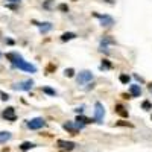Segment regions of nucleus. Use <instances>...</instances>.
I'll return each instance as SVG.
<instances>
[{"label": "nucleus", "instance_id": "4", "mask_svg": "<svg viewBox=\"0 0 152 152\" xmlns=\"http://www.w3.org/2000/svg\"><path fill=\"white\" fill-rule=\"evenodd\" d=\"M82 126L84 125H81V123H73V122H66L64 125H62V128H64L66 131H69L72 135H78V132L82 129Z\"/></svg>", "mask_w": 152, "mask_h": 152}, {"label": "nucleus", "instance_id": "6", "mask_svg": "<svg viewBox=\"0 0 152 152\" xmlns=\"http://www.w3.org/2000/svg\"><path fill=\"white\" fill-rule=\"evenodd\" d=\"M15 67L20 69V70H24V72H31V73H35L37 72V67L34 64H31V62H26L24 59H20L17 64H15Z\"/></svg>", "mask_w": 152, "mask_h": 152}, {"label": "nucleus", "instance_id": "9", "mask_svg": "<svg viewBox=\"0 0 152 152\" xmlns=\"http://www.w3.org/2000/svg\"><path fill=\"white\" fill-rule=\"evenodd\" d=\"M129 94H131L132 97H140V94H142V88H140V85L131 84V85H129Z\"/></svg>", "mask_w": 152, "mask_h": 152}, {"label": "nucleus", "instance_id": "8", "mask_svg": "<svg viewBox=\"0 0 152 152\" xmlns=\"http://www.w3.org/2000/svg\"><path fill=\"white\" fill-rule=\"evenodd\" d=\"M2 116H3V119L11 120V122H14V120L17 119V116H15V110L12 108V107H8V108L2 113Z\"/></svg>", "mask_w": 152, "mask_h": 152}, {"label": "nucleus", "instance_id": "13", "mask_svg": "<svg viewBox=\"0 0 152 152\" xmlns=\"http://www.w3.org/2000/svg\"><path fill=\"white\" fill-rule=\"evenodd\" d=\"M114 111H116L119 116H122V117H128V111H126V108L123 107V105H116V108H114Z\"/></svg>", "mask_w": 152, "mask_h": 152}, {"label": "nucleus", "instance_id": "7", "mask_svg": "<svg viewBox=\"0 0 152 152\" xmlns=\"http://www.w3.org/2000/svg\"><path fill=\"white\" fill-rule=\"evenodd\" d=\"M94 15L100 20V26L102 28H111L114 24V18L110 15H99V14H94Z\"/></svg>", "mask_w": 152, "mask_h": 152}, {"label": "nucleus", "instance_id": "10", "mask_svg": "<svg viewBox=\"0 0 152 152\" xmlns=\"http://www.w3.org/2000/svg\"><path fill=\"white\" fill-rule=\"evenodd\" d=\"M58 146L62 149H67V151H73L76 148V143L73 142H66V140H58Z\"/></svg>", "mask_w": 152, "mask_h": 152}, {"label": "nucleus", "instance_id": "17", "mask_svg": "<svg viewBox=\"0 0 152 152\" xmlns=\"http://www.w3.org/2000/svg\"><path fill=\"white\" fill-rule=\"evenodd\" d=\"M108 69H113V64L108 59H102V62H100V70H108Z\"/></svg>", "mask_w": 152, "mask_h": 152}, {"label": "nucleus", "instance_id": "31", "mask_svg": "<svg viewBox=\"0 0 152 152\" xmlns=\"http://www.w3.org/2000/svg\"><path fill=\"white\" fill-rule=\"evenodd\" d=\"M107 3H114V0H105Z\"/></svg>", "mask_w": 152, "mask_h": 152}, {"label": "nucleus", "instance_id": "20", "mask_svg": "<svg viewBox=\"0 0 152 152\" xmlns=\"http://www.w3.org/2000/svg\"><path fill=\"white\" fill-rule=\"evenodd\" d=\"M119 79H120V82H122V84H128L131 78H129L128 75H125V73H122V75L119 76Z\"/></svg>", "mask_w": 152, "mask_h": 152}, {"label": "nucleus", "instance_id": "32", "mask_svg": "<svg viewBox=\"0 0 152 152\" xmlns=\"http://www.w3.org/2000/svg\"><path fill=\"white\" fill-rule=\"evenodd\" d=\"M151 119H152V116H151Z\"/></svg>", "mask_w": 152, "mask_h": 152}, {"label": "nucleus", "instance_id": "12", "mask_svg": "<svg viewBox=\"0 0 152 152\" xmlns=\"http://www.w3.org/2000/svg\"><path fill=\"white\" fill-rule=\"evenodd\" d=\"M37 26L40 28V32H41V34H47L50 29H52V23L46 21V23H40V24H37Z\"/></svg>", "mask_w": 152, "mask_h": 152}, {"label": "nucleus", "instance_id": "30", "mask_svg": "<svg viewBox=\"0 0 152 152\" xmlns=\"http://www.w3.org/2000/svg\"><path fill=\"white\" fill-rule=\"evenodd\" d=\"M148 88H149V91L152 93V84H149V85H148Z\"/></svg>", "mask_w": 152, "mask_h": 152}, {"label": "nucleus", "instance_id": "2", "mask_svg": "<svg viewBox=\"0 0 152 152\" xmlns=\"http://www.w3.org/2000/svg\"><path fill=\"white\" fill-rule=\"evenodd\" d=\"M76 81H78V85H84L87 82H91L93 81V73L88 72V70H82V72H79Z\"/></svg>", "mask_w": 152, "mask_h": 152}, {"label": "nucleus", "instance_id": "11", "mask_svg": "<svg viewBox=\"0 0 152 152\" xmlns=\"http://www.w3.org/2000/svg\"><path fill=\"white\" fill-rule=\"evenodd\" d=\"M6 59H9L12 64L15 66L17 62H18L20 59H23V58H21V55H18L17 52H9V53H6Z\"/></svg>", "mask_w": 152, "mask_h": 152}, {"label": "nucleus", "instance_id": "33", "mask_svg": "<svg viewBox=\"0 0 152 152\" xmlns=\"http://www.w3.org/2000/svg\"><path fill=\"white\" fill-rule=\"evenodd\" d=\"M0 56H2V55H0Z\"/></svg>", "mask_w": 152, "mask_h": 152}, {"label": "nucleus", "instance_id": "21", "mask_svg": "<svg viewBox=\"0 0 152 152\" xmlns=\"http://www.w3.org/2000/svg\"><path fill=\"white\" fill-rule=\"evenodd\" d=\"M142 108L146 110V111H149V110H152V104L149 102V100H145V102L142 104Z\"/></svg>", "mask_w": 152, "mask_h": 152}, {"label": "nucleus", "instance_id": "1", "mask_svg": "<svg viewBox=\"0 0 152 152\" xmlns=\"http://www.w3.org/2000/svg\"><path fill=\"white\" fill-rule=\"evenodd\" d=\"M104 116H105V108L100 102L94 104V120L96 123H102L104 122Z\"/></svg>", "mask_w": 152, "mask_h": 152}, {"label": "nucleus", "instance_id": "15", "mask_svg": "<svg viewBox=\"0 0 152 152\" xmlns=\"http://www.w3.org/2000/svg\"><path fill=\"white\" fill-rule=\"evenodd\" d=\"M76 122H81V125H88V123H91L93 122V119H88V117H85V116H82V114H81V116H78V117H76Z\"/></svg>", "mask_w": 152, "mask_h": 152}, {"label": "nucleus", "instance_id": "16", "mask_svg": "<svg viewBox=\"0 0 152 152\" xmlns=\"http://www.w3.org/2000/svg\"><path fill=\"white\" fill-rule=\"evenodd\" d=\"M37 145L35 143H31V142H24V143H21L20 145V149L23 151V152H26V151H29V149H32V148H35Z\"/></svg>", "mask_w": 152, "mask_h": 152}, {"label": "nucleus", "instance_id": "23", "mask_svg": "<svg viewBox=\"0 0 152 152\" xmlns=\"http://www.w3.org/2000/svg\"><path fill=\"white\" fill-rule=\"evenodd\" d=\"M58 9H59V11H62V12H67V11H69V6H67L66 3H61V5L58 6Z\"/></svg>", "mask_w": 152, "mask_h": 152}, {"label": "nucleus", "instance_id": "25", "mask_svg": "<svg viewBox=\"0 0 152 152\" xmlns=\"http://www.w3.org/2000/svg\"><path fill=\"white\" fill-rule=\"evenodd\" d=\"M116 125H117V126H132V123H129V122H122V120L117 122Z\"/></svg>", "mask_w": 152, "mask_h": 152}, {"label": "nucleus", "instance_id": "18", "mask_svg": "<svg viewBox=\"0 0 152 152\" xmlns=\"http://www.w3.org/2000/svg\"><path fill=\"white\" fill-rule=\"evenodd\" d=\"M11 138V132H0V143H5Z\"/></svg>", "mask_w": 152, "mask_h": 152}, {"label": "nucleus", "instance_id": "3", "mask_svg": "<svg viewBox=\"0 0 152 152\" xmlns=\"http://www.w3.org/2000/svg\"><path fill=\"white\" fill-rule=\"evenodd\" d=\"M28 128L29 129H41V128H44L46 126V122H44V119H41V117H35V119H31V120H28Z\"/></svg>", "mask_w": 152, "mask_h": 152}, {"label": "nucleus", "instance_id": "19", "mask_svg": "<svg viewBox=\"0 0 152 152\" xmlns=\"http://www.w3.org/2000/svg\"><path fill=\"white\" fill-rule=\"evenodd\" d=\"M41 91L46 93V94H49V96H56V91L52 90L50 87H43V88H41Z\"/></svg>", "mask_w": 152, "mask_h": 152}, {"label": "nucleus", "instance_id": "28", "mask_svg": "<svg viewBox=\"0 0 152 152\" xmlns=\"http://www.w3.org/2000/svg\"><path fill=\"white\" fill-rule=\"evenodd\" d=\"M75 111H76V113H82V111H84V107H79V108H76Z\"/></svg>", "mask_w": 152, "mask_h": 152}, {"label": "nucleus", "instance_id": "26", "mask_svg": "<svg viewBox=\"0 0 152 152\" xmlns=\"http://www.w3.org/2000/svg\"><path fill=\"white\" fill-rule=\"evenodd\" d=\"M0 97H2V100H8L9 99V94H6L5 91H0Z\"/></svg>", "mask_w": 152, "mask_h": 152}, {"label": "nucleus", "instance_id": "5", "mask_svg": "<svg viewBox=\"0 0 152 152\" xmlns=\"http://www.w3.org/2000/svg\"><path fill=\"white\" fill-rule=\"evenodd\" d=\"M32 87H34V81L32 79H26V81H21V82H17V84L12 85L14 90H23V91L31 90Z\"/></svg>", "mask_w": 152, "mask_h": 152}, {"label": "nucleus", "instance_id": "29", "mask_svg": "<svg viewBox=\"0 0 152 152\" xmlns=\"http://www.w3.org/2000/svg\"><path fill=\"white\" fill-rule=\"evenodd\" d=\"M8 2H11V3H20V0H8Z\"/></svg>", "mask_w": 152, "mask_h": 152}, {"label": "nucleus", "instance_id": "14", "mask_svg": "<svg viewBox=\"0 0 152 152\" xmlns=\"http://www.w3.org/2000/svg\"><path fill=\"white\" fill-rule=\"evenodd\" d=\"M73 38H76V34H73V32H66V34L61 35V41H70V40H73Z\"/></svg>", "mask_w": 152, "mask_h": 152}, {"label": "nucleus", "instance_id": "24", "mask_svg": "<svg viewBox=\"0 0 152 152\" xmlns=\"http://www.w3.org/2000/svg\"><path fill=\"white\" fill-rule=\"evenodd\" d=\"M53 70H56V66H55V64H49V66H47V69H46V72H47V73L53 72Z\"/></svg>", "mask_w": 152, "mask_h": 152}, {"label": "nucleus", "instance_id": "27", "mask_svg": "<svg viewBox=\"0 0 152 152\" xmlns=\"http://www.w3.org/2000/svg\"><path fill=\"white\" fill-rule=\"evenodd\" d=\"M52 3H53V0H47L43 6H44V8H50V5H52Z\"/></svg>", "mask_w": 152, "mask_h": 152}, {"label": "nucleus", "instance_id": "22", "mask_svg": "<svg viewBox=\"0 0 152 152\" xmlns=\"http://www.w3.org/2000/svg\"><path fill=\"white\" fill-rule=\"evenodd\" d=\"M64 75L67 76V78H73V76H75V70L73 69H66L64 70Z\"/></svg>", "mask_w": 152, "mask_h": 152}]
</instances>
